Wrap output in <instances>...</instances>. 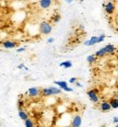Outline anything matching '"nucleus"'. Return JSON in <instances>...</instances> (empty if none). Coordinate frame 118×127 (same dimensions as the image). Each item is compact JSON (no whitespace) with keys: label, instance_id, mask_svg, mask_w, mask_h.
<instances>
[{"label":"nucleus","instance_id":"obj_1","mask_svg":"<svg viewBox=\"0 0 118 127\" xmlns=\"http://www.w3.org/2000/svg\"><path fill=\"white\" fill-rule=\"evenodd\" d=\"M38 31L42 35H48V34H50L51 31H52L51 23L47 22V21L41 22V24H39V26H38Z\"/></svg>","mask_w":118,"mask_h":127},{"label":"nucleus","instance_id":"obj_2","mask_svg":"<svg viewBox=\"0 0 118 127\" xmlns=\"http://www.w3.org/2000/svg\"><path fill=\"white\" fill-rule=\"evenodd\" d=\"M81 125H82V117L79 114L72 115L70 121V127H81Z\"/></svg>","mask_w":118,"mask_h":127},{"label":"nucleus","instance_id":"obj_3","mask_svg":"<svg viewBox=\"0 0 118 127\" xmlns=\"http://www.w3.org/2000/svg\"><path fill=\"white\" fill-rule=\"evenodd\" d=\"M88 96L93 103H98L99 97H98V94H97V90H95V89L89 90L88 91Z\"/></svg>","mask_w":118,"mask_h":127},{"label":"nucleus","instance_id":"obj_4","mask_svg":"<svg viewBox=\"0 0 118 127\" xmlns=\"http://www.w3.org/2000/svg\"><path fill=\"white\" fill-rule=\"evenodd\" d=\"M115 9H116V7H115V3L113 1H108V2H105L104 3V10L107 14H112V13H114Z\"/></svg>","mask_w":118,"mask_h":127},{"label":"nucleus","instance_id":"obj_5","mask_svg":"<svg viewBox=\"0 0 118 127\" xmlns=\"http://www.w3.org/2000/svg\"><path fill=\"white\" fill-rule=\"evenodd\" d=\"M54 83L56 84V86H58L61 90H64V91H67V92H72L73 89L72 88H69L68 87V84L66 81H54Z\"/></svg>","mask_w":118,"mask_h":127},{"label":"nucleus","instance_id":"obj_6","mask_svg":"<svg viewBox=\"0 0 118 127\" xmlns=\"http://www.w3.org/2000/svg\"><path fill=\"white\" fill-rule=\"evenodd\" d=\"M27 94L32 97H37L41 95V89L38 88H30L27 90Z\"/></svg>","mask_w":118,"mask_h":127},{"label":"nucleus","instance_id":"obj_7","mask_svg":"<svg viewBox=\"0 0 118 127\" xmlns=\"http://www.w3.org/2000/svg\"><path fill=\"white\" fill-rule=\"evenodd\" d=\"M2 46L4 47L6 49H11V48H14L17 46V43L13 41H9V39H6V41L2 42Z\"/></svg>","mask_w":118,"mask_h":127},{"label":"nucleus","instance_id":"obj_8","mask_svg":"<svg viewBox=\"0 0 118 127\" xmlns=\"http://www.w3.org/2000/svg\"><path fill=\"white\" fill-rule=\"evenodd\" d=\"M41 95H42V96H44V97H46V99L52 96V92H51L50 88H43V89H41Z\"/></svg>","mask_w":118,"mask_h":127},{"label":"nucleus","instance_id":"obj_9","mask_svg":"<svg viewBox=\"0 0 118 127\" xmlns=\"http://www.w3.org/2000/svg\"><path fill=\"white\" fill-rule=\"evenodd\" d=\"M111 108H112V105H111V103L109 102L104 101V102H102L101 104H99V110H101L102 112H107V111H109Z\"/></svg>","mask_w":118,"mask_h":127},{"label":"nucleus","instance_id":"obj_10","mask_svg":"<svg viewBox=\"0 0 118 127\" xmlns=\"http://www.w3.org/2000/svg\"><path fill=\"white\" fill-rule=\"evenodd\" d=\"M52 1L51 0H41V1L38 2V6L42 8V9H48L49 7L51 6Z\"/></svg>","mask_w":118,"mask_h":127},{"label":"nucleus","instance_id":"obj_11","mask_svg":"<svg viewBox=\"0 0 118 127\" xmlns=\"http://www.w3.org/2000/svg\"><path fill=\"white\" fill-rule=\"evenodd\" d=\"M97 41H98V36H92L90 39H88L86 42H84V45L85 46H92V45H95L97 44Z\"/></svg>","mask_w":118,"mask_h":127},{"label":"nucleus","instance_id":"obj_12","mask_svg":"<svg viewBox=\"0 0 118 127\" xmlns=\"http://www.w3.org/2000/svg\"><path fill=\"white\" fill-rule=\"evenodd\" d=\"M19 117H20L23 122L27 121V120H28V114H27V112H26V111H24V110H22V108H20V110H19Z\"/></svg>","mask_w":118,"mask_h":127},{"label":"nucleus","instance_id":"obj_13","mask_svg":"<svg viewBox=\"0 0 118 127\" xmlns=\"http://www.w3.org/2000/svg\"><path fill=\"white\" fill-rule=\"evenodd\" d=\"M104 48H105V51H106L107 55H111V54H114L115 53V46L113 44H107Z\"/></svg>","mask_w":118,"mask_h":127},{"label":"nucleus","instance_id":"obj_14","mask_svg":"<svg viewBox=\"0 0 118 127\" xmlns=\"http://www.w3.org/2000/svg\"><path fill=\"white\" fill-rule=\"evenodd\" d=\"M106 55H107V54H106V51H105V48H104V47H103V48H99L98 51L95 53V56H96V57H99V58L105 57V56H106Z\"/></svg>","mask_w":118,"mask_h":127},{"label":"nucleus","instance_id":"obj_15","mask_svg":"<svg viewBox=\"0 0 118 127\" xmlns=\"http://www.w3.org/2000/svg\"><path fill=\"white\" fill-rule=\"evenodd\" d=\"M52 92V95H59L61 94V89L60 88H57V87H49Z\"/></svg>","mask_w":118,"mask_h":127},{"label":"nucleus","instance_id":"obj_16","mask_svg":"<svg viewBox=\"0 0 118 127\" xmlns=\"http://www.w3.org/2000/svg\"><path fill=\"white\" fill-rule=\"evenodd\" d=\"M60 67H64V68H71L72 67V63L70 60H66V62L60 63Z\"/></svg>","mask_w":118,"mask_h":127},{"label":"nucleus","instance_id":"obj_17","mask_svg":"<svg viewBox=\"0 0 118 127\" xmlns=\"http://www.w3.org/2000/svg\"><path fill=\"white\" fill-rule=\"evenodd\" d=\"M109 103H111V105H112V108H118V99L117 97L111 99Z\"/></svg>","mask_w":118,"mask_h":127},{"label":"nucleus","instance_id":"obj_18","mask_svg":"<svg viewBox=\"0 0 118 127\" xmlns=\"http://www.w3.org/2000/svg\"><path fill=\"white\" fill-rule=\"evenodd\" d=\"M96 58H97V57L95 56V54H94V55H89L88 58H86V60H88L89 64H94L96 62Z\"/></svg>","mask_w":118,"mask_h":127},{"label":"nucleus","instance_id":"obj_19","mask_svg":"<svg viewBox=\"0 0 118 127\" xmlns=\"http://www.w3.org/2000/svg\"><path fill=\"white\" fill-rule=\"evenodd\" d=\"M24 125H25V127H35V125H34V122L31 120V118H28L27 121L24 122Z\"/></svg>","mask_w":118,"mask_h":127},{"label":"nucleus","instance_id":"obj_20","mask_svg":"<svg viewBox=\"0 0 118 127\" xmlns=\"http://www.w3.org/2000/svg\"><path fill=\"white\" fill-rule=\"evenodd\" d=\"M105 37H106V35H104V34H102V35H99L98 36V41H97V43H101V42H103Z\"/></svg>","mask_w":118,"mask_h":127},{"label":"nucleus","instance_id":"obj_21","mask_svg":"<svg viewBox=\"0 0 118 127\" xmlns=\"http://www.w3.org/2000/svg\"><path fill=\"white\" fill-rule=\"evenodd\" d=\"M59 21H60V17H59V15L55 17V19H54V23H57V22H59Z\"/></svg>","mask_w":118,"mask_h":127},{"label":"nucleus","instance_id":"obj_22","mask_svg":"<svg viewBox=\"0 0 118 127\" xmlns=\"http://www.w3.org/2000/svg\"><path fill=\"white\" fill-rule=\"evenodd\" d=\"M69 82L70 83H75V82H77V78H70Z\"/></svg>","mask_w":118,"mask_h":127},{"label":"nucleus","instance_id":"obj_23","mask_svg":"<svg viewBox=\"0 0 118 127\" xmlns=\"http://www.w3.org/2000/svg\"><path fill=\"white\" fill-rule=\"evenodd\" d=\"M18 68H19V69H22V68H24V69H26V70H27V68H26L25 66L23 65V64H20V65L18 66Z\"/></svg>","mask_w":118,"mask_h":127},{"label":"nucleus","instance_id":"obj_24","mask_svg":"<svg viewBox=\"0 0 118 127\" xmlns=\"http://www.w3.org/2000/svg\"><path fill=\"white\" fill-rule=\"evenodd\" d=\"M113 122H114V123H116V124H118V117H117V116H114V117H113Z\"/></svg>","mask_w":118,"mask_h":127},{"label":"nucleus","instance_id":"obj_25","mask_svg":"<svg viewBox=\"0 0 118 127\" xmlns=\"http://www.w3.org/2000/svg\"><path fill=\"white\" fill-rule=\"evenodd\" d=\"M47 43H54V38H52V37H49L48 39H47Z\"/></svg>","mask_w":118,"mask_h":127},{"label":"nucleus","instance_id":"obj_26","mask_svg":"<svg viewBox=\"0 0 118 127\" xmlns=\"http://www.w3.org/2000/svg\"><path fill=\"white\" fill-rule=\"evenodd\" d=\"M23 51H25V47H20V48H18V53H21Z\"/></svg>","mask_w":118,"mask_h":127},{"label":"nucleus","instance_id":"obj_27","mask_svg":"<svg viewBox=\"0 0 118 127\" xmlns=\"http://www.w3.org/2000/svg\"><path fill=\"white\" fill-rule=\"evenodd\" d=\"M75 86H77V87H79V88H82V84H81L80 82H78V81H77V82H75Z\"/></svg>","mask_w":118,"mask_h":127},{"label":"nucleus","instance_id":"obj_28","mask_svg":"<svg viewBox=\"0 0 118 127\" xmlns=\"http://www.w3.org/2000/svg\"><path fill=\"white\" fill-rule=\"evenodd\" d=\"M101 127H107V126H106V125H102Z\"/></svg>","mask_w":118,"mask_h":127},{"label":"nucleus","instance_id":"obj_29","mask_svg":"<svg viewBox=\"0 0 118 127\" xmlns=\"http://www.w3.org/2000/svg\"><path fill=\"white\" fill-rule=\"evenodd\" d=\"M52 127H60V126H58V125H57V126H52Z\"/></svg>","mask_w":118,"mask_h":127},{"label":"nucleus","instance_id":"obj_30","mask_svg":"<svg viewBox=\"0 0 118 127\" xmlns=\"http://www.w3.org/2000/svg\"><path fill=\"white\" fill-rule=\"evenodd\" d=\"M115 127H118V124H116V125H115Z\"/></svg>","mask_w":118,"mask_h":127},{"label":"nucleus","instance_id":"obj_31","mask_svg":"<svg viewBox=\"0 0 118 127\" xmlns=\"http://www.w3.org/2000/svg\"><path fill=\"white\" fill-rule=\"evenodd\" d=\"M116 97H117V99H118V93H117V95H116Z\"/></svg>","mask_w":118,"mask_h":127}]
</instances>
